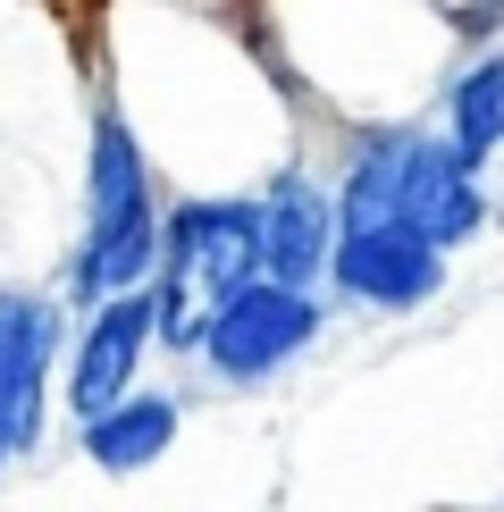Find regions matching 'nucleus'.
<instances>
[{
	"instance_id": "1a4fd4ad",
	"label": "nucleus",
	"mask_w": 504,
	"mask_h": 512,
	"mask_svg": "<svg viewBox=\"0 0 504 512\" xmlns=\"http://www.w3.org/2000/svg\"><path fill=\"white\" fill-rule=\"evenodd\" d=\"M185 429V403L177 395H160V387H126L110 412H93V420H76V445H84V462H93L101 479H143L152 462L177 445Z\"/></svg>"
},
{
	"instance_id": "423d86ee",
	"label": "nucleus",
	"mask_w": 504,
	"mask_h": 512,
	"mask_svg": "<svg viewBox=\"0 0 504 512\" xmlns=\"http://www.w3.org/2000/svg\"><path fill=\"white\" fill-rule=\"evenodd\" d=\"M68 353V328H59L51 294L0 286V471L26 462L42 445V412H51V370Z\"/></svg>"
},
{
	"instance_id": "39448f33",
	"label": "nucleus",
	"mask_w": 504,
	"mask_h": 512,
	"mask_svg": "<svg viewBox=\"0 0 504 512\" xmlns=\"http://www.w3.org/2000/svg\"><path fill=\"white\" fill-rule=\"evenodd\" d=\"M160 277L194 286L202 303H219V294H236L244 277H261V194L168 202V219H160Z\"/></svg>"
},
{
	"instance_id": "f03ea898",
	"label": "nucleus",
	"mask_w": 504,
	"mask_h": 512,
	"mask_svg": "<svg viewBox=\"0 0 504 512\" xmlns=\"http://www.w3.org/2000/svg\"><path fill=\"white\" fill-rule=\"evenodd\" d=\"M328 336V303L320 286H286V277H244L236 294H219V303L202 311V345L194 361L219 387H269V378H286L294 361Z\"/></svg>"
},
{
	"instance_id": "20e7f679",
	"label": "nucleus",
	"mask_w": 504,
	"mask_h": 512,
	"mask_svg": "<svg viewBox=\"0 0 504 512\" xmlns=\"http://www.w3.org/2000/svg\"><path fill=\"white\" fill-rule=\"evenodd\" d=\"M160 353V311H152V286H126V294H101L84 303V328L76 345L59 353V395H68V420H93L143 378V361Z\"/></svg>"
},
{
	"instance_id": "7ed1b4c3",
	"label": "nucleus",
	"mask_w": 504,
	"mask_h": 512,
	"mask_svg": "<svg viewBox=\"0 0 504 512\" xmlns=\"http://www.w3.org/2000/svg\"><path fill=\"white\" fill-rule=\"evenodd\" d=\"M454 252L437 236H420L412 219H370V227H336V252H328V286L336 303L353 311H429L446 294V269Z\"/></svg>"
},
{
	"instance_id": "9b49d317",
	"label": "nucleus",
	"mask_w": 504,
	"mask_h": 512,
	"mask_svg": "<svg viewBox=\"0 0 504 512\" xmlns=\"http://www.w3.org/2000/svg\"><path fill=\"white\" fill-rule=\"evenodd\" d=\"M404 135L412 126H370L353 143L345 177H336V227H370V219H395V177H404Z\"/></svg>"
},
{
	"instance_id": "6e6552de",
	"label": "nucleus",
	"mask_w": 504,
	"mask_h": 512,
	"mask_svg": "<svg viewBox=\"0 0 504 512\" xmlns=\"http://www.w3.org/2000/svg\"><path fill=\"white\" fill-rule=\"evenodd\" d=\"M328 252H336V185L286 160L261 185V269L286 286H328Z\"/></svg>"
},
{
	"instance_id": "0eeeda50",
	"label": "nucleus",
	"mask_w": 504,
	"mask_h": 512,
	"mask_svg": "<svg viewBox=\"0 0 504 512\" xmlns=\"http://www.w3.org/2000/svg\"><path fill=\"white\" fill-rule=\"evenodd\" d=\"M395 219H412L420 236L462 252L488 236V168H471L446 143V126H412L404 135V177H395Z\"/></svg>"
},
{
	"instance_id": "f257e3e1",
	"label": "nucleus",
	"mask_w": 504,
	"mask_h": 512,
	"mask_svg": "<svg viewBox=\"0 0 504 512\" xmlns=\"http://www.w3.org/2000/svg\"><path fill=\"white\" fill-rule=\"evenodd\" d=\"M160 219H168L160 168L135 143L126 110L101 101V110H93V143H84V244H76V269H68L76 303L152 286V269H160Z\"/></svg>"
},
{
	"instance_id": "9d476101",
	"label": "nucleus",
	"mask_w": 504,
	"mask_h": 512,
	"mask_svg": "<svg viewBox=\"0 0 504 512\" xmlns=\"http://www.w3.org/2000/svg\"><path fill=\"white\" fill-rule=\"evenodd\" d=\"M446 143L471 168H496L504 160V51H479L446 76Z\"/></svg>"
}]
</instances>
